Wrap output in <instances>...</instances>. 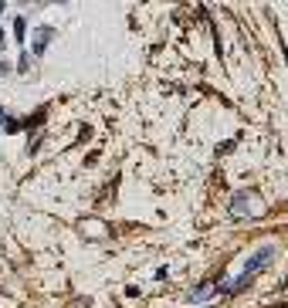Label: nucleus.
<instances>
[{"label":"nucleus","mask_w":288,"mask_h":308,"mask_svg":"<svg viewBox=\"0 0 288 308\" xmlns=\"http://www.w3.org/2000/svg\"><path fill=\"white\" fill-rule=\"evenodd\" d=\"M0 10H4V4H0Z\"/></svg>","instance_id":"obj_5"},{"label":"nucleus","mask_w":288,"mask_h":308,"mask_svg":"<svg viewBox=\"0 0 288 308\" xmlns=\"http://www.w3.org/2000/svg\"><path fill=\"white\" fill-rule=\"evenodd\" d=\"M0 48H4V27H0Z\"/></svg>","instance_id":"obj_4"},{"label":"nucleus","mask_w":288,"mask_h":308,"mask_svg":"<svg viewBox=\"0 0 288 308\" xmlns=\"http://www.w3.org/2000/svg\"><path fill=\"white\" fill-rule=\"evenodd\" d=\"M272 258H275V251H261V254H255V258L247 261V275H251V271H258V268H264V264H268Z\"/></svg>","instance_id":"obj_1"},{"label":"nucleus","mask_w":288,"mask_h":308,"mask_svg":"<svg viewBox=\"0 0 288 308\" xmlns=\"http://www.w3.org/2000/svg\"><path fill=\"white\" fill-rule=\"evenodd\" d=\"M48 41H51V27H41V31H38V41H34V55H44Z\"/></svg>","instance_id":"obj_2"},{"label":"nucleus","mask_w":288,"mask_h":308,"mask_svg":"<svg viewBox=\"0 0 288 308\" xmlns=\"http://www.w3.org/2000/svg\"><path fill=\"white\" fill-rule=\"evenodd\" d=\"M14 34L17 41H24V17H14Z\"/></svg>","instance_id":"obj_3"}]
</instances>
